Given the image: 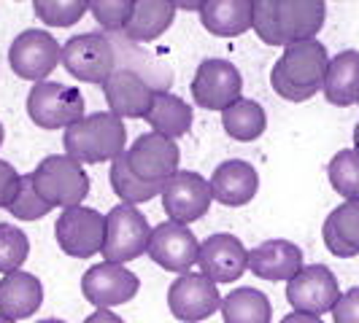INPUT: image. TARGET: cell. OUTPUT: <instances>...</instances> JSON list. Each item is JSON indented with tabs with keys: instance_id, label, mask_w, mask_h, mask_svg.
Instances as JSON below:
<instances>
[{
	"instance_id": "83f0119b",
	"label": "cell",
	"mask_w": 359,
	"mask_h": 323,
	"mask_svg": "<svg viewBox=\"0 0 359 323\" xmlns=\"http://www.w3.org/2000/svg\"><path fill=\"white\" fill-rule=\"evenodd\" d=\"M222 127H224V132H227L233 141L252 143V141H257V138L265 132L268 116H265V108L259 106L257 100L241 97L238 103H233L230 108L222 110Z\"/></svg>"
},
{
	"instance_id": "cb8c5ba5",
	"label": "cell",
	"mask_w": 359,
	"mask_h": 323,
	"mask_svg": "<svg viewBox=\"0 0 359 323\" xmlns=\"http://www.w3.org/2000/svg\"><path fill=\"white\" fill-rule=\"evenodd\" d=\"M324 97L332 106H357L359 103V52L346 49V52L335 54L327 65V76H324Z\"/></svg>"
},
{
	"instance_id": "3957f363",
	"label": "cell",
	"mask_w": 359,
	"mask_h": 323,
	"mask_svg": "<svg viewBox=\"0 0 359 323\" xmlns=\"http://www.w3.org/2000/svg\"><path fill=\"white\" fill-rule=\"evenodd\" d=\"M33 183L38 194L52 208H76L90 194V175L84 173V164L71 159L68 154H52L38 162L33 170Z\"/></svg>"
},
{
	"instance_id": "603a6c76",
	"label": "cell",
	"mask_w": 359,
	"mask_h": 323,
	"mask_svg": "<svg viewBox=\"0 0 359 323\" xmlns=\"http://www.w3.org/2000/svg\"><path fill=\"white\" fill-rule=\"evenodd\" d=\"M324 245L338 259L359 256V199H346L324 221Z\"/></svg>"
},
{
	"instance_id": "9c48e42d",
	"label": "cell",
	"mask_w": 359,
	"mask_h": 323,
	"mask_svg": "<svg viewBox=\"0 0 359 323\" xmlns=\"http://www.w3.org/2000/svg\"><path fill=\"white\" fill-rule=\"evenodd\" d=\"M168 307L173 318L184 323H200L222 307V294L214 280L203 272H184L168 288Z\"/></svg>"
},
{
	"instance_id": "6da1fadb",
	"label": "cell",
	"mask_w": 359,
	"mask_h": 323,
	"mask_svg": "<svg viewBox=\"0 0 359 323\" xmlns=\"http://www.w3.org/2000/svg\"><path fill=\"white\" fill-rule=\"evenodd\" d=\"M330 65V54L322 41H300L284 46V54L273 65L270 87L278 97L289 103H306L316 92H322L324 76Z\"/></svg>"
},
{
	"instance_id": "d4e9b609",
	"label": "cell",
	"mask_w": 359,
	"mask_h": 323,
	"mask_svg": "<svg viewBox=\"0 0 359 323\" xmlns=\"http://www.w3.org/2000/svg\"><path fill=\"white\" fill-rule=\"evenodd\" d=\"M176 19V6L170 0H135L122 36L133 43H149L160 38Z\"/></svg>"
},
{
	"instance_id": "9a60e30c",
	"label": "cell",
	"mask_w": 359,
	"mask_h": 323,
	"mask_svg": "<svg viewBox=\"0 0 359 323\" xmlns=\"http://www.w3.org/2000/svg\"><path fill=\"white\" fill-rule=\"evenodd\" d=\"M125 154L130 167H133V173L138 178L151 180V183H165L170 175L179 173V145H176V141L162 138L157 132L138 135Z\"/></svg>"
},
{
	"instance_id": "7a4b0ae2",
	"label": "cell",
	"mask_w": 359,
	"mask_h": 323,
	"mask_svg": "<svg viewBox=\"0 0 359 323\" xmlns=\"http://www.w3.org/2000/svg\"><path fill=\"white\" fill-rule=\"evenodd\" d=\"M62 141H65V154L79 164L114 162L125 154V122L111 110H97L90 116H81L76 124L68 127Z\"/></svg>"
},
{
	"instance_id": "5b68a950",
	"label": "cell",
	"mask_w": 359,
	"mask_h": 323,
	"mask_svg": "<svg viewBox=\"0 0 359 323\" xmlns=\"http://www.w3.org/2000/svg\"><path fill=\"white\" fill-rule=\"evenodd\" d=\"M27 116L41 129H68L84 116V94L57 81H38L27 94Z\"/></svg>"
},
{
	"instance_id": "7bdbcfd3",
	"label": "cell",
	"mask_w": 359,
	"mask_h": 323,
	"mask_svg": "<svg viewBox=\"0 0 359 323\" xmlns=\"http://www.w3.org/2000/svg\"><path fill=\"white\" fill-rule=\"evenodd\" d=\"M0 323H17V321H11V318H6V315H0Z\"/></svg>"
},
{
	"instance_id": "7c38bea8",
	"label": "cell",
	"mask_w": 359,
	"mask_h": 323,
	"mask_svg": "<svg viewBox=\"0 0 359 323\" xmlns=\"http://www.w3.org/2000/svg\"><path fill=\"white\" fill-rule=\"evenodd\" d=\"M287 299L294 313L319 315L332 313L335 302L341 299V286L332 269L324 264H308L287 283Z\"/></svg>"
},
{
	"instance_id": "d590c367",
	"label": "cell",
	"mask_w": 359,
	"mask_h": 323,
	"mask_svg": "<svg viewBox=\"0 0 359 323\" xmlns=\"http://www.w3.org/2000/svg\"><path fill=\"white\" fill-rule=\"evenodd\" d=\"M332 321L335 323H359V286L343 291L341 299L332 307Z\"/></svg>"
},
{
	"instance_id": "f546056e",
	"label": "cell",
	"mask_w": 359,
	"mask_h": 323,
	"mask_svg": "<svg viewBox=\"0 0 359 323\" xmlns=\"http://www.w3.org/2000/svg\"><path fill=\"white\" fill-rule=\"evenodd\" d=\"M327 175H330L332 189L343 199H359V151H354V148L338 151L330 159Z\"/></svg>"
},
{
	"instance_id": "7402d4cb",
	"label": "cell",
	"mask_w": 359,
	"mask_h": 323,
	"mask_svg": "<svg viewBox=\"0 0 359 323\" xmlns=\"http://www.w3.org/2000/svg\"><path fill=\"white\" fill-rule=\"evenodd\" d=\"M200 22L208 33L219 38H238L254 30L252 0H205Z\"/></svg>"
},
{
	"instance_id": "ac0fdd59",
	"label": "cell",
	"mask_w": 359,
	"mask_h": 323,
	"mask_svg": "<svg viewBox=\"0 0 359 323\" xmlns=\"http://www.w3.org/2000/svg\"><path fill=\"white\" fill-rule=\"evenodd\" d=\"M324 19H327V0H278L276 8V24L284 46L313 41L324 27Z\"/></svg>"
},
{
	"instance_id": "484cf974",
	"label": "cell",
	"mask_w": 359,
	"mask_h": 323,
	"mask_svg": "<svg viewBox=\"0 0 359 323\" xmlns=\"http://www.w3.org/2000/svg\"><path fill=\"white\" fill-rule=\"evenodd\" d=\"M192 119H195V113H192V106H189L187 100L176 97L173 92L157 89L154 92V103L149 108L144 122H149L151 132L176 141V138L189 132Z\"/></svg>"
},
{
	"instance_id": "ba28073f",
	"label": "cell",
	"mask_w": 359,
	"mask_h": 323,
	"mask_svg": "<svg viewBox=\"0 0 359 323\" xmlns=\"http://www.w3.org/2000/svg\"><path fill=\"white\" fill-rule=\"evenodd\" d=\"M214 202L211 183L200 173L179 170L162 183V210L176 224H192L208 213Z\"/></svg>"
},
{
	"instance_id": "30bf717a",
	"label": "cell",
	"mask_w": 359,
	"mask_h": 323,
	"mask_svg": "<svg viewBox=\"0 0 359 323\" xmlns=\"http://www.w3.org/2000/svg\"><path fill=\"white\" fill-rule=\"evenodd\" d=\"M243 78L227 59H203L192 78V100L205 110H224L241 100Z\"/></svg>"
},
{
	"instance_id": "ffe728a7",
	"label": "cell",
	"mask_w": 359,
	"mask_h": 323,
	"mask_svg": "<svg viewBox=\"0 0 359 323\" xmlns=\"http://www.w3.org/2000/svg\"><path fill=\"white\" fill-rule=\"evenodd\" d=\"M303 267V251L289 240H265L249 251V269L270 283H289Z\"/></svg>"
},
{
	"instance_id": "836d02e7",
	"label": "cell",
	"mask_w": 359,
	"mask_h": 323,
	"mask_svg": "<svg viewBox=\"0 0 359 323\" xmlns=\"http://www.w3.org/2000/svg\"><path fill=\"white\" fill-rule=\"evenodd\" d=\"M133 8H135V0H90L92 17L97 19L100 27H106L111 33L125 30Z\"/></svg>"
},
{
	"instance_id": "5bb4252c",
	"label": "cell",
	"mask_w": 359,
	"mask_h": 323,
	"mask_svg": "<svg viewBox=\"0 0 359 323\" xmlns=\"http://www.w3.org/2000/svg\"><path fill=\"white\" fill-rule=\"evenodd\" d=\"M138 288L141 280L135 272H130L125 264H111V261L95 264L81 278V294L97 310L125 305L138 294Z\"/></svg>"
},
{
	"instance_id": "e575fe53",
	"label": "cell",
	"mask_w": 359,
	"mask_h": 323,
	"mask_svg": "<svg viewBox=\"0 0 359 323\" xmlns=\"http://www.w3.org/2000/svg\"><path fill=\"white\" fill-rule=\"evenodd\" d=\"M276 8H278V0H252L254 33L268 46H284L276 24Z\"/></svg>"
},
{
	"instance_id": "f1b7e54d",
	"label": "cell",
	"mask_w": 359,
	"mask_h": 323,
	"mask_svg": "<svg viewBox=\"0 0 359 323\" xmlns=\"http://www.w3.org/2000/svg\"><path fill=\"white\" fill-rule=\"evenodd\" d=\"M111 189L114 194L127 202V205H138V202H149L151 197L162 194V183H151V180L138 178L127 162V154L116 157L111 162Z\"/></svg>"
},
{
	"instance_id": "ee69618b",
	"label": "cell",
	"mask_w": 359,
	"mask_h": 323,
	"mask_svg": "<svg viewBox=\"0 0 359 323\" xmlns=\"http://www.w3.org/2000/svg\"><path fill=\"white\" fill-rule=\"evenodd\" d=\"M3 135H6V132H3V124H0V145H3Z\"/></svg>"
},
{
	"instance_id": "44dd1931",
	"label": "cell",
	"mask_w": 359,
	"mask_h": 323,
	"mask_svg": "<svg viewBox=\"0 0 359 323\" xmlns=\"http://www.w3.org/2000/svg\"><path fill=\"white\" fill-rule=\"evenodd\" d=\"M43 305V286L33 272H8L0 280V315L11 321H25L36 315Z\"/></svg>"
},
{
	"instance_id": "277c9868",
	"label": "cell",
	"mask_w": 359,
	"mask_h": 323,
	"mask_svg": "<svg viewBox=\"0 0 359 323\" xmlns=\"http://www.w3.org/2000/svg\"><path fill=\"white\" fill-rule=\"evenodd\" d=\"M151 229L146 215L135 205H116L106 215V243H103V259L111 264H127L149 248Z\"/></svg>"
},
{
	"instance_id": "74e56055",
	"label": "cell",
	"mask_w": 359,
	"mask_h": 323,
	"mask_svg": "<svg viewBox=\"0 0 359 323\" xmlns=\"http://www.w3.org/2000/svg\"><path fill=\"white\" fill-rule=\"evenodd\" d=\"M84 323H125L116 313H111V310H95L92 315L84 318Z\"/></svg>"
},
{
	"instance_id": "1f68e13d",
	"label": "cell",
	"mask_w": 359,
	"mask_h": 323,
	"mask_svg": "<svg viewBox=\"0 0 359 323\" xmlns=\"http://www.w3.org/2000/svg\"><path fill=\"white\" fill-rule=\"evenodd\" d=\"M54 208L46 202V199L38 194L36 183H33V173L27 175H19V189L14 202L8 205V213L19 218V221H38L43 215H49Z\"/></svg>"
},
{
	"instance_id": "4dcf8cb0",
	"label": "cell",
	"mask_w": 359,
	"mask_h": 323,
	"mask_svg": "<svg viewBox=\"0 0 359 323\" xmlns=\"http://www.w3.org/2000/svg\"><path fill=\"white\" fill-rule=\"evenodd\" d=\"M33 8L49 27H73L84 11H90V0H33Z\"/></svg>"
},
{
	"instance_id": "52a82bcc",
	"label": "cell",
	"mask_w": 359,
	"mask_h": 323,
	"mask_svg": "<svg viewBox=\"0 0 359 323\" xmlns=\"http://www.w3.org/2000/svg\"><path fill=\"white\" fill-rule=\"evenodd\" d=\"M54 237L62 253L73 259H90L103 251L106 243V215L95 208L76 205L62 210L54 224Z\"/></svg>"
},
{
	"instance_id": "8fae6325",
	"label": "cell",
	"mask_w": 359,
	"mask_h": 323,
	"mask_svg": "<svg viewBox=\"0 0 359 323\" xmlns=\"http://www.w3.org/2000/svg\"><path fill=\"white\" fill-rule=\"evenodd\" d=\"M62 46L54 41L52 33L43 30H25L11 41L8 65L25 81H46V76L60 65Z\"/></svg>"
},
{
	"instance_id": "ab89813d",
	"label": "cell",
	"mask_w": 359,
	"mask_h": 323,
	"mask_svg": "<svg viewBox=\"0 0 359 323\" xmlns=\"http://www.w3.org/2000/svg\"><path fill=\"white\" fill-rule=\"evenodd\" d=\"M170 3L181 11H200L205 6V0H170Z\"/></svg>"
},
{
	"instance_id": "8992f818",
	"label": "cell",
	"mask_w": 359,
	"mask_h": 323,
	"mask_svg": "<svg viewBox=\"0 0 359 323\" xmlns=\"http://www.w3.org/2000/svg\"><path fill=\"white\" fill-rule=\"evenodd\" d=\"M60 62L73 78L87 84H106V78L116 71V46L103 33L73 36L62 46Z\"/></svg>"
},
{
	"instance_id": "f6af8a7d",
	"label": "cell",
	"mask_w": 359,
	"mask_h": 323,
	"mask_svg": "<svg viewBox=\"0 0 359 323\" xmlns=\"http://www.w3.org/2000/svg\"><path fill=\"white\" fill-rule=\"evenodd\" d=\"M357 106H359V103H357Z\"/></svg>"
},
{
	"instance_id": "4316f807",
	"label": "cell",
	"mask_w": 359,
	"mask_h": 323,
	"mask_svg": "<svg viewBox=\"0 0 359 323\" xmlns=\"http://www.w3.org/2000/svg\"><path fill=\"white\" fill-rule=\"evenodd\" d=\"M222 318L224 323H270L273 307L270 299L252 286H241L222 299Z\"/></svg>"
},
{
	"instance_id": "60d3db41",
	"label": "cell",
	"mask_w": 359,
	"mask_h": 323,
	"mask_svg": "<svg viewBox=\"0 0 359 323\" xmlns=\"http://www.w3.org/2000/svg\"><path fill=\"white\" fill-rule=\"evenodd\" d=\"M354 151H359V124L354 127Z\"/></svg>"
},
{
	"instance_id": "d6986e66",
	"label": "cell",
	"mask_w": 359,
	"mask_h": 323,
	"mask_svg": "<svg viewBox=\"0 0 359 323\" xmlns=\"http://www.w3.org/2000/svg\"><path fill=\"white\" fill-rule=\"evenodd\" d=\"M211 194L219 205L227 208H241L249 205L257 192H259V175L252 162L243 159H227L222 162L211 175Z\"/></svg>"
},
{
	"instance_id": "8d00e7d4",
	"label": "cell",
	"mask_w": 359,
	"mask_h": 323,
	"mask_svg": "<svg viewBox=\"0 0 359 323\" xmlns=\"http://www.w3.org/2000/svg\"><path fill=\"white\" fill-rule=\"evenodd\" d=\"M17 189H19V173L14 170L11 162L0 159V208L8 210V205L17 197Z\"/></svg>"
},
{
	"instance_id": "b9f144b4",
	"label": "cell",
	"mask_w": 359,
	"mask_h": 323,
	"mask_svg": "<svg viewBox=\"0 0 359 323\" xmlns=\"http://www.w3.org/2000/svg\"><path fill=\"white\" fill-rule=\"evenodd\" d=\"M38 323H65V321H60V318H43V321H38Z\"/></svg>"
},
{
	"instance_id": "f35d334b",
	"label": "cell",
	"mask_w": 359,
	"mask_h": 323,
	"mask_svg": "<svg viewBox=\"0 0 359 323\" xmlns=\"http://www.w3.org/2000/svg\"><path fill=\"white\" fill-rule=\"evenodd\" d=\"M281 323H324L319 315H311V313H289Z\"/></svg>"
},
{
	"instance_id": "2e32d148",
	"label": "cell",
	"mask_w": 359,
	"mask_h": 323,
	"mask_svg": "<svg viewBox=\"0 0 359 323\" xmlns=\"http://www.w3.org/2000/svg\"><path fill=\"white\" fill-rule=\"evenodd\" d=\"M198 267L205 278L219 283H235L249 269L246 245L230 232H216L200 243Z\"/></svg>"
},
{
	"instance_id": "4fadbf2b",
	"label": "cell",
	"mask_w": 359,
	"mask_h": 323,
	"mask_svg": "<svg viewBox=\"0 0 359 323\" xmlns=\"http://www.w3.org/2000/svg\"><path fill=\"white\" fill-rule=\"evenodd\" d=\"M149 259L154 264H160L168 272H189V269L198 264V253H200V240L195 237V232L187 227V224H176V221H165L157 224L151 229L149 237Z\"/></svg>"
},
{
	"instance_id": "e0dca14e",
	"label": "cell",
	"mask_w": 359,
	"mask_h": 323,
	"mask_svg": "<svg viewBox=\"0 0 359 323\" xmlns=\"http://www.w3.org/2000/svg\"><path fill=\"white\" fill-rule=\"evenodd\" d=\"M154 92L157 89L149 87V81L133 68H116L103 84V97L111 113L119 119H146L154 103Z\"/></svg>"
},
{
	"instance_id": "d6a6232c",
	"label": "cell",
	"mask_w": 359,
	"mask_h": 323,
	"mask_svg": "<svg viewBox=\"0 0 359 323\" xmlns=\"http://www.w3.org/2000/svg\"><path fill=\"white\" fill-rule=\"evenodd\" d=\"M30 253V240L19 227L0 224V275L17 272L27 261Z\"/></svg>"
}]
</instances>
